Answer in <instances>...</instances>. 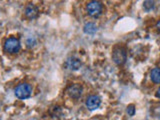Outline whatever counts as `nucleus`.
Here are the masks:
<instances>
[{
  "instance_id": "3",
  "label": "nucleus",
  "mask_w": 160,
  "mask_h": 120,
  "mask_svg": "<svg viewBox=\"0 0 160 120\" xmlns=\"http://www.w3.org/2000/svg\"><path fill=\"white\" fill-rule=\"evenodd\" d=\"M20 49V41L17 38L10 37L4 43V50L8 53H17Z\"/></svg>"
},
{
  "instance_id": "13",
  "label": "nucleus",
  "mask_w": 160,
  "mask_h": 120,
  "mask_svg": "<svg viewBox=\"0 0 160 120\" xmlns=\"http://www.w3.org/2000/svg\"><path fill=\"white\" fill-rule=\"evenodd\" d=\"M156 95H157V97L160 98V87L157 89V92H156Z\"/></svg>"
},
{
  "instance_id": "7",
  "label": "nucleus",
  "mask_w": 160,
  "mask_h": 120,
  "mask_svg": "<svg viewBox=\"0 0 160 120\" xmlns=\"http://www.w3.org/2000/svg\"><path fill=\"white\" fill-rule=\"evenodd\" d=\"M25 16H26L28 19H35L38 16V8L35 6L34 4H28L26 7H25L24 10Z\"/></svg>"
},
{
  "instance_id": "8",
  "label": "nucleus",
  "mask_w": 160,
  "mask_h": 120,
  "mask_svg": "<svg viewBox=\"0 0 160 120\" xmlns=\"http://www.w3.org/2000/svg\"><path fill=\"white\" fill-rule=\"evenodd\" d=\"M66 66L70 70H78L80 68V66H81V61H80L78 58L70 57L66 61Z\"/></svg>"
},
{
  "instance_id": "10",
  "label": "nucleus",
  "mask_w": 160,
  "mask_h": 120,
  "mask_svg": "<svg viewBox=\"0 0 160 120\" xmlns=\"http://www.w3.org/2000/svg\"><path fill=\"white\" fill-rule=\"evenodd\" d=\"M96 31H97V27H96V25L93 24V23H87L84 26V32L85 33L93 34V33H95Z\"/></svg>"
},
{
  "instance_id": "11",
  "label": "nucleus",
  "mask_w": 160,
  "mask_h": 120,
  "mask_svg": "<svg viewBox=\"0 0 160 120\" xmlns=\"http://www.w3.org/2000/svg\"><path fill=\"white\" fill-rule=\"evenodd\" d=\"M127 113L128 115H130V116H133L134 113H135V107H134V105H129V106L127 107Z\"/></svg>"
},
{
  "instance_id": "4",
  "label": "nucleus",
  "mask_w": 160,
  "mask_h": 120,
  "mask_svg": "<svg viewBox=\"0 0 160 120\" xmlns=\"http://www.w3.org/2000/svg\"><path fill=\"white\" fill-rule=\"evenodd\" d=\"M126 58H127V55H126V51L123 49V48H116L113 50L112 52V60L114 61L115 64L117 65H122L126 62Z\"/></svg>"
},
{
  "instance_id": "9",
  "label": "nucleus",
  "mask_w": 160,
  "mask_h": 120,
  "mask_svg": "<svg viewBox=\"0 0 160 120\" xmlns=\"http://www.w3.org/2000/svg\"><path fill=\"white\" fill-rule=\"evenodd\" d=\"M150 77L154 83H160V68L156 67L152 69L151 73H150Z\"/></svg>"
},
{
  "instance_id": "5",
  "label": "nucleus",
  "mask_w": 160,
  "mask_h": 120,
  "mask_svg": "<svg viewBox=\"0 0 160 120\" xmlns=\"http://www.w3.org/2000/svg\"><path fill=\"white\" fill-rule=\"evenodd\" d=\"M86 107L89 110H96L101 104V99L97 95H91L86 99Z\"/></svg>"
},
{
  "instance_id": "6",
  "label": "nucleus",
  "mask_w": 160,
  "mask_h": 120,
  "mask_svg": "<svg viewBox=\"0 0 160 120\" xmlns=\"http://www.w3.org/2000/svg\"><path fill=\"white\" fill-rule=\"evenodd\" d=\"M82 86L79 84H73L67 89V94L69 95V97H71L73 99H77L81 96L82 94Z\"/></svg>"
},
{
  "instance_id": "2",
  "label": "nucleus",
  "mask_w": 160,
  "mask_h": 120,
  "mask_svg": "<svg viewBox=\"0 0 160 120\" xmlns=\"http://www.w3.org/2000/svg\"><path fill=\"white\" fill-rule=\"evenodd\" d=\"M86 9L90 16L96 18L100 16V14L102 13V4L97 0H92L87 4Z\"/></svg>"
},
{
  "instance_id": "12",
  "label": "nucleus",
  "mask_w": 160,
  "mask_h": 120,
  "mask_svg": "<svg viewBox=\"0 0 160 120\" xmlns=\"http://www.w3.org/2000/svg\"><path fill=\"white\" fill-rule=\"evenodd\" d=\"M156 27H157V29L160 31V20H158V21H157V23H156Z\"/></svg>"
},
{
  "instance_id": "1",
  "label": "nucleus",
  "mask_w": 160,
  "mask_h": 120,
  "mask_svg": "<svg viewBox=\"0 0 160 120\" xmlns=\"http://www.w3.org/2000/svg\"><path fill=\"white\" fill-rule=\"evenodd\" d=\"M15 96L19 99H27L30 97L32 93V88L27 83H20L18 84L14 90Z\"/></svg>"
}]
</instances>
